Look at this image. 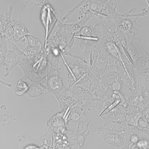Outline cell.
<instances>
[{
	"instance_id": "cell-2",
	"label": "cell",
	"mask_w": 149,
	"mask_h": 149,
	"mask_svg": "<svg viewBox=\"0 0 149 149\" xmlns=\"http://www.w3.org/2000/svg\"><path fill=\"white\" fill-rule=\"evenodd\" d=\"M13 11L9 10L6 14V17L1 15L0 17V36L3 37L8 40L13 41L14 26L15 22L12 17Z\"/></svg>"
},
{
	"instance_id": "cell-1",
	"label": "cell",
	"mask_w": 149,
	"mask_h": 149,
	"mask_svg": "<svg viewBox=\"0 0 149 149\" xmlns=\"http://www.w3.org/2000/svg\"><path fill=\"white\" fill-rule=\"evenodd\" d=\"M46 49L43 45L40 54L33 60H29L25 66L22 68L24 73V79H28L34 83H40L43 77L46 75L47 62Z\"/></svg>"
},
{
	"instance_id": "cell-12",
	"label": "cell",
	"mask_w": 149,
	"mask_h": 149,
	"mask_svg": "<svg viewBox=\"0 0 149 149\" xmlns=\"http://www.w3.org/2000/svg\"><path fill=\"white\" fill-rule=\"evenodd\" d=\"M8 40L3 37L0 36V62L1 63L8 52L7 43Z\"/></svg>"
},
{
	"instance_id": "cell-7",
	"label": "cell",
	"mask_w": 149,
	"mask_h": 149,
	"mask_svg": "<svg viewBox=\"0 0 149 149\" xmlns=\"http://www.w3.org/2000/svg\"><path fill=\"white\" fill-rule=\"evenodd\" d=\"M25 93L30 98H36L48 93V92L45 87L40 83H34L29 86Z\"/></svg>"
},
{
	"instance_id": "cell-16",
	"label": "cell",
	"mask_w": 149,
	"mask_h": 149,
	"mask_svg": "<svg viewBox=\"0 0 149 149\" xmlns=\"http://www.w3.org/2000/svg\"><path fill=\"white\" fill-rule=\"evenodd\" d=\"M136 147H137V148L141 149H148L149 148V141L146 139H141L139 140V141L136 144H133Z\"/></svg>"
},
{
	"instance_id": "cell-13",
	"label": "cell",
	"mask_w": 149,
	"mask_h": 149,
	"mask_svg": "<svg viewBox=\"0 0 149 149\" xmlns=\"http://www.w3.org/2000/svg\"><path fill=\"white\" fill-rule=\"evenodd\" d=\"M132 23L129 20H124L119 24L118 28L120 31L123 32H127L131 29Z\"/></svg>"
},
{
	"instance_id": "cell-23",
	"label": "cell",
	"mask_w": 149,
	"mask_h": 149,
	"mask_svg": "<svg viewBox=\"0 0 149 149\" xmlns=\"http://www.w3.org/2000/svg\"><path fill=\"white\" fill-rule=\"evenodd\" d=\"M1 109L2 112H4L6 111V109H7V107L5 105H2L1 106Z\"/></svg>"
},
{
	"instance_id": "cell-9",
	"label": "cell",
	"mask_w": 149,
	"mask_h": 149,
	"mask_svg": "<svg viewBox=\"0 0 149 149\" xmlns=\"http://www.w3.org/2000/svg\"><path fill=\"white\" fill-rule=\"evenodd\" d=\"M12 47H13V51L15 52L16 57H17V61H18V65L21 67L23 68L24 66L26 65L29 61V59L28 58L25 54L24 52H22L18 47L16 45L15 42L14 41H12L10 42Z\"/></svg>"
},
{
	"instance_id": "cell-18",
	"label": "cell",
	"mask_w": 149,
	"mask_h": 149,
	"mask_svg": "<svg viewBox=\"0 0 149 149\" xmlns=\"http://www.w3.org/2000/svg\"><path fill=\"white\" fill-rule=\"evenodd\" d=\"M10 117L9 116L6 115H3V116H1V123L3 124H6L9 122L10 120Z\"/></svg>"
},
{
	"instance_id": "cell-5",
	"label": "cell",
	"mask_w": 149,
	"mask_h": 149,
	"mask_svg": "<svg viewBox=\"0 0 149 149\" xmlns=\"http://www.w3.org/2000/svg\"><path fill=\"white\" fill-rule=\"evenodd\" d=\"M18 64L17 57L15 52L13 50H8L6 57L1 63L0 66L1 69L5 71L4 77L7 78L12 70Z\"/></svg>"
},
{
	"instance_id": "cell-10",
	"label": "cell",
	"mask_w": 149,
	"mask_h": 149,
	"mask_svg": "<svg viewBox=\"0 0 149 149\" xmlns=\"http://www.w3.org/2000/svg\"><path fill=\"white\" fill-rule=\"evenodd\" d=\"M28 46L23 51L29 60H33L38 56L41 52V48L33 46L28 43Z\"/></svg>"
},
{
	"instance_id": "cell-11",
	"label": "cell",
	"mask_w": 149,
	"mask_h": 149,
	"mask_svg": "<svg viewBox=\"0 0 149 149\" xmlns=\"http://www.w3.org/2000/svg\"><path fill=\"white\" fill-rule=\"evenodd\" d=\"M25 81V80L23 78L22 79L19 80L15 87L14 88L15 93L18 96L22 95L24 93H26L29 88V86Z\"/></svg>"
},
{
	"instance_id": "cell-8",
	"label": "cell",
	"mask_w": 149,
	"mask_h": 149,
	"mask_svg": "<svg viewBox=\"0 0 149 149\" xmlns=\"http://www.w3.org/2000/svg\"><path fill=\"white\" fill-rule=\"evenodd\" d=\"M103 137L107 143L114 145L120 148H123L124 143L121 133H102Z\"/></svg>"
},
{
	"instance_id": "cell-6",
	"label": "cell",
	"mask_w": 149,
	"mask_h": 149,
	"mask_svg": "<svg viewBox=\"0 0 149 149\" xmlns=\"http://www.w3.org/2000/svg\"><path fill=\"white\" fill-rule=\"evenodd\" d=\"M66 134L68 137L69 147H71L70 148L71 149L82 148L87 138L77 131H67Z\"/></svg>"
},
{
	"instance_id": "cell-4",
	"label": "cell",
	"mask_w": 149,
	"mask_h": 149,
	"mask_svg": "<svg viewBox=\"0 0 149 149\" xmlns=\"http://www.w3.org/2000/svg\"><path fill=\"white\" fill-rule=\"evenodd\" d=\"M22 12V11H21L19 15L14 19L15 24L14 26L13 37V41L15 43L22 42L26 44L27 42L26 36L30 33V32L24 25L19 22L20 15Z\"/></svg>"
},
{
	"instance_id": "cell-15",
	"label": "cell",
	"mask_w": 149,
	"mask_h": 149,
	"mask_svg": "<svg viewBox=\"0 0 149 149\" xmlns=\"http://www.w3.org/2000/svg\"><path fill=\"white\" fill-rule=\"evenodd\" d=\"M90 123V122H86L84 120H80L79 121L77 132L80 134H84L88 129Z\"/></svg>"
},
{
	"instance_id": "cell-22",
	"label": "cell",
	"mask_w": 149,
	"mask_h": 149,
	"mask_svg": "<svg viewBox=\"0 0 149 149\" xmlns=\"http://www.w3.org/2000/svg\"><path fill=\"white\" fill-rule=\"evenodd\" d=\"M1 83L2 84H4V85H6V86H9V87H12V85L10 84H8L4 82V81L1 80Z\"/></svg>"
},
{
	"instance_id": "cell-3",
	"label": "cell",
	"mask_w": 149,
	"mask_h": 149,
	"mask_svg": "<svg viewBox=\"0 0 149 149\" xmlns=\"http://www.w3.org/2000/svg\"><path fill=\"white\" fill-rule=\"evenodd\" d=\"M46 84L45 88L47 90L48 93L55 95L57 99L68 90L62 81L60 75H53L50 77L46 75Z\"/></svg>"
},
{
	"instance_id": "cell-20",
	"label": "cell",
	"mask_w": 149,
	"mask_h": 149,
	"mask_svg": "<svg viewBox=\"0 0 149 149\" xmlns=\"http://www.w3.org/2000/svg\"><path fill=\"white\" fill-rule=\"evenodd\" d=\"M36 2V3L38 5H41V6H44L45 4L48 3V1H35Z\"/></svg>"
},
{
	"instance_id": "cell-14",
	"label": "cell",
	"mask_w": 149,
	"mask_h": 149,
	"mask_svg": "<svg viewBox=\"0 0 149 149\" xmlns=\"http://www.w3.org/2000/svg\"><path fill=\"white\" fill-rule=\"evenodd\" d=\"M26 38L28 43L31 45H34L36 47L39 48H41L42 46L41 45V43L38 38L35 37L33 36L30 34L27 35L26 36Z\"/></svg>"
},
{
	"instance_id": "cell-19",
	"label": "cell",
	"mask_w": 149,
	"mask_h": 149,
	"mask_svg": "<svg viewBox=\"0 0 149 149\" xmlns=\"http://www.w3.org/2000/svg\"><path fill=\"white\" fill-rule=\"evenodd\" d=\"M17 140L19 143L23 144L26 141V138L24 135H22L17 137Z\"/></svg>"
},
{
	"instance_id": "cell-17",
	"label": "cell",
	"mask_w": 149,
	"mask_h": 149,
	"mask_svg": "<svg viewBox=\"0 0 149 149\" xmlns=\"http://www.w3.org/2000/svg\"><path fill=\"white\" fill-rule=\"evenodd\" d=\"M120 103V100H118L115 101L113 104H111L108 107H107L103 111L102 113L100 114V116H103L106 113H108L111 109H113L117 105Z\"/></svg>"
},
{
	"instance_id": "cell-21",
	"label": "cell",
	"mask_w": 149,
	"mask_h": 149,
	"mask_svg": "<svg viewBox=\"0 0 149 149\" xmlns=\"http://www.w3.org/2000/svg\"><path fill=\"white\" fill-rule=\"evenodd\" d=\"M24 148L27 149H40V148H39V147L37 146L36 145H34V144H31L26 146Z\"/></svg>"
}]
</instances>
